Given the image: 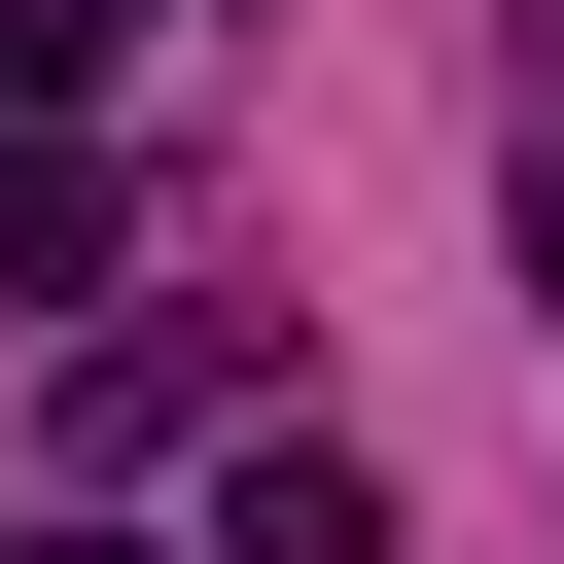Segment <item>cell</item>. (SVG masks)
<instances>
[{
	"label": "cell",
	"instance_id": "3",
	"mask_svg": "<svg viewBox=\"0 0 564 564\" xmlns=\"http://www.w3.org/2000/svg\"><path fill=\"white\" fill-rule=\"evenodd\" d=\"M0 564H141V529H70V494H0Z\"/></svg>",
	"mask_w": 564,
	"mask_h": 564
},
{
	"label": "cell",
	"instance_id": "2",
	"mask_svg": "<svg viewBox=\"0 0 564 564\" xmlns=\"http://www.w3.org/2000/svg\"><path fill=\"white\" fill-rule=\"evenodd\" d=\"M70 70H141V0H0V106H70Z\"/></svg>",
	"mask_w": 564,
	"mask_h": 564
},
{
	"label": "cell",
	"instance_id": "1",
	"mask_svg": "<svg viewBox=\"0 0 564 564\" xmlns=\"http://www.w3.org/2000/svg\"><path fill=\"white\" fill-rule=\"evenodd\" d=\"M212 564H388V458H352V423H247V458H212Z\"/></svg>",
	"mask_w": 564,
	"mask_h": 564
}]
</instances>
